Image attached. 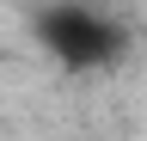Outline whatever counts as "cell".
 Returning a JSON list of instances; mask_svg holds the SVG:
<instances>
[{"label":"cell","mask_w":147,"mask_h":141,"mask_svg":"<svg viewBox=\"0 0 147 141\" xmlns=\"http://www.w3.org/2000/svg\"><path fill=\"white\" fill-rule=\"evenodd\" d=\"M37 37H43V49L61 67H74V74H92V67H110L123 55V25L104 19L98 6H86V0H55V6L37 12Z\"/></svg>","instance_id":"obj_1"}]
</instances>
